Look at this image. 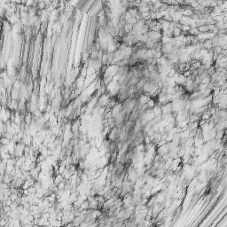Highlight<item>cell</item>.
Wrapping results in <instances>:
<instances>
[{"label":"cell","mask_w":227,"mask_h":227,"mask_svg":"<svg viewBox=\"0 0 227 227\" xmlns=\"http://www.w3.org/2000/svg\"><path fill=\"white\" fill-rule=\"evenodd\" d=\"M63 178H62V176L61 175H58L55 178H54V185H56V186H58L59 184H60L61 182H63Z\"/></svg>","instance_id":"obj_1"}]
</instances>
